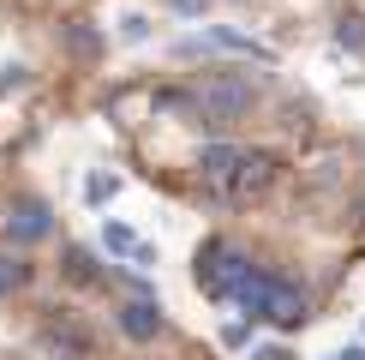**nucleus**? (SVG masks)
I'll use <instances>...</instances> for the list:
<instances>
[{
    "label": "nucleus",
    "instance_id": "nucleus-4",
    "mask_svg": "<svg viewBox=\"0 0 365 360\" xmlns=\"http://www.w3.org/2000/svg\"><path fill=\"white\" fill-rule=\"evenodd\" d=\"M276 186V156L269 150H240V169H234V186H227V204H252Z\"/></svg>",
    "mask_w": 365,
    "mask_h": 360
},
{
    "label": "nucleus",
    "instance_id": "nucleus-12",
    "mask_svg": "<svg viewBox=\"0 0 365 360\" xmlns=\"http://www.w3.org/2000/svg\"><path fill=\"white\" fill-rule=\"evenodd\" d=\"M24 282H30V264H24V259H6V252H0V300H6V294H19Z\"/></svg>",
    "mask_w": 365,
    "mask_h": 360
},
{
    "label": "nucleus",
    "instance_id": "nucleus-18",
    "mask_svg": "<svg viewBox=\"0 0 365 360\" xmlns=\"http://www.w3.org/2000/svg\"><path fill=\"white\" fill-rule=\"evenodd\" d=\"M252 360H294V354H287V349H257Z\"/></svg>",
    "mask_w": 365,
    "mask_h": 360
},
{
    "label": "nucleus",
    "instance_id": "nucleus-6",
    "mask_svg": "<svg viewBox=\"0 0 365 360\" xmlns=\"http://www.w3.org/2000/svg\"><path fill=\"white\" fill-rule=\"evenodd\" d=\"M0 222H6V240L30 246V240H42V234L54 229V210L42 204V199H12V210H6Z\"/></svg>",
    "mask_w": 365,
    "mask_h": 360
},
{
    "label": "nucleus",
    "instance_id": "nucleus-1",
    "mask_svg": "<svg viewBox=\"0 0 365 360\" xmlns=\"http://www.w3.org/2000/svg\"><path fill=\"white\" fill-rule=\"evenodd\" d=\"M252 102H257L252 72H204V79H192L186 90H162L156 109L192 114V120H204V126H227V120H240Z\"/></svg>",
    "mask_w": 365,
    "mask_h": 360
},
{
    "label": "nucleus",
    "instance_id": "nucleus-13",
    "mask_svg": "<svg viewBox=\"0 0 365 360\" xmlns=\"http://www.w3.org/2000/svg\"><path fill=\"white\" fill-rule=\"evenodd\" d=\"M66 276H72V282H96L102 270H96V259H90L84 246H66Z\"/></svg>",
    "mask_w": 365,
    "mask_h": 360
},
{
    "label": "nucleus",
    "instance_id": "nucleus-2",
    "mask_svg": "<svg viewBox=\"0 0 365 360\" xmlns=\"http://www.w3.org/2000/svg\"><path fill=\"white\" fill-rule=\"evenodd\" d=\"M234 306H246V319H269V324L294 330V324H306L312 300H306V289H294V282L269 276V270H252V276L234 289Z\"/></svg>",
    "mask_w": 365,
    "mask_h": 360
},
{
    "label": "nucleus",
    "instance_id": "nucleus-17",
    "mask_svg": "<svg viewBox=\"0 0 365 360\" xmlns=\"http://www.w3.org/2000/svg\"><path fill=\"white\" fill-rule=\"evenodd\" d=\"M204 6H210V0H174V12H186V19H197Z\"/></svg>",
    "mask_w": 365,
    "mask_h": 360
},
{
    "label": "nucleus",
    "instance_id": "nucleus-10",
    "mask_svg": "<svg viewBox=\"0 0 365 360\" xmlns=\"http://www.w3.org/2000/svg\"><path fill=\"white\" fill-rule=\"evenodd\" d=\"M102 246H108V252H120V259H138V264H156V252H150V246H144V240L132 234V229H120V222H108V229H102Z\"/></svg>",
    "mask_w": 365,
    "mask_h": 360
},
{
    "label": "nucleus",
    "instance_id": "nucleus-5",
    "mask_svg": "<svg viewBox=\"0 0 365 360\" xmlns=\"http://www.w3.org/2000/svg\"><path fill=\"white\" fill-rule=\"evenodd\" d=\"M234 169H240V144H204V150H197V180H204V192L216 204H227Z\"/></svg>",
    "mask_w": 365,
    "mask_h": 360
},
{
    "label": "nucleus",
    "instance_id": "nucleus-11",
    "mask_svg": "<svg viewBox=\"0 0 365 360\" xmlns=\"http://www.w3.org/2000/svg\"><path fill=\"white\" fill-rule=\"evenodd\" d=\"M336 42L354 49V54H365V12H341L336 19Z\"/></svg>",
    "mask_w": 365,
    "mask_h": 360
},
{
    "label": "nucleus",
    "instance_id": "nucleus-9",
    "mask_svg": "<svg viewBox=\"0 0 365 360\" xmlns=\"http://www.w3.org/2000/svg\"><path fill=\"white\" fill-rule=\"evenodd\" d=\"M120 330H126L132 342H156V336H162L156 300H126V306H120Z\"/></svg>",
    "mask_w": 365,
    "mask_h": 360
},
{
    "label": "nucleus",
    "instance_id": "nucleus-3",
    "mask_svg": "<svg viewBox=\"0 0 365 360\" xmlns=\"http://www.w3.org/2000/svg\"><path fill=\"white\" fill-rule=\"evenodd\" d=\"M246 276H252V259L240 246H227V240H204V246H197V282H204V294L234 300V289Z\"/></svg>",
    "mask_w": 365,
    "mask_h": 360
},
{
    "label": "nucleus",
    "instance_id": "nucleus-19",
    "mask_svg": "<svg viewBox=\"0 0 365 360\" xmlns=\"http://www.w3.org/2000/svg\"><path fill=\"white\" fill-rule=\"evenodd\" d=\"M336 360H365V349H347V354H336Z\"/></svg>",
    "mask_w": 365,
    "mask_h": 360
},
{
    "label": "nucleus",
    "instance_id": "nucleus-15",
    "mask_svg": "<svg viewBox=\"0 0 365 360\" xmlns=\"http://www.w3.org/2000/svg\"><path fill=\"white\" fill-rule=\"evenodd\" d=\"M114 186H120L114 174H90V180H84V199H90V204H108V199H114Z\"/></svg>",
    "mask_w": 365,
    "mask_h": 360
},
{
    "label": "nucleus",
    "instance_id": "nucleus-7",
    "mask_svg": "<svg viewBox=\"0 0 365 360\" xmlns=\"http://www.w3.org/2000/svg\"><path fill=\"white\" fill-rule=\"evenodd\" d=\"M210 49H222V54H246V60H269L264 42L240 36V30H204V36H186V42H180V54H210Z\"/></svg>",
    "mask_w": 365,
    "mask_h": 360
},
{
    "label": "nucleus",
    "instance_id": "nucleus-8",
    "mask_svg": "<svg viewBox=\"0 0 365 360\" xmlns=\"http://www.w3.org/2000/svg\"><path fill=\"white\" fill-rule=\"evenodd\" d=\"M42 349L60 354V360H90V354H96V342H90V330H84V324H72V319H48V330H42Z\"/></svg>",
    "mask_w": 365,
    "mask_h": 360
},
{
    "label": "nucleus",
    "instance_id": "nucleus-16",
    "mask_svg": "<svg viewBox=\"0 0 365 360\" xmlns=\"http://www.w3.org/2000/svg\"><path fill=\"white\" fill-rule=\"evenodd\" d=\"M120 36H126V42H144V36H150V19H138V12L120 19Z\"/></svg>",
    "mask_w": 365,
    "mask_h": 360
},
{
    "label": "nucleus",
    "instance_id": "nucleus-20",
    "mask_svg": "<svg viewBox=\"0 0 365 360\" xmlns=\"http://www.w3.org/2000/svg\"><path fill=\"white\" fill-rule=\"evenodd\" d=\"M359 216H365V204H359Z\"/></svg>",
    "mask_w": 365,
    "mask_h": 360
},
{
    "label": "nucleus",
    "instance_id": "nucleus-14",
    "mask_svg": "<svg viewBox=\"0 0 365 360\" xmlns=\"http://www.w3.org/2000/svg\"><path fill=\"white\" fill-rule=\"evenodd\" d=\"M66 49L78 54V60H90V54L102 49V42H96V30H90V24H66Z\"/></svg>",
    "mask_w": 365,
    "mask_h": 360
}]
</instances>
